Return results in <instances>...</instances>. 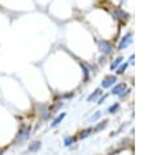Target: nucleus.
I'll list each match as a JSON object with an SVG mask.
<instances>
[{"label":"nucleus","instance_id":"obj_1","mask_svg":"<svg viewBox=\"0 0 166 155\" xmlns=\"http://www.w3.org/2000/svg\"><path fill=\"white\" fill-rule=\"evenodd\" d=\"M99 46H100V51H103V52H105V53H109V52L112 51L110 43H108V42H105V41L100 42V43H99Z\"/></svg>","mask_w":166,"mask_h":155},{"label":"nucleus","instance_id":"obj_2","mask_svg":"<svg viewBox=\"0 0 166 155\" xmlns=\"http://www.w3.org/2000/svg\"><path fill=\"white\" fill-rule=\"evenodd\" d=\"M116 81H117V78L113 77V76H110V77H107V78H105V80L103 81V88H109V86L113 85Z\"/></svg>","mask_w":166,"mask_h":155},{"label":"nucleus","instance_id":"obj_3","mask_svg":"<svg viewBox=\"0 0 166 155\" xmlns=\"http://www.w3.org/2000/svg\"><path fill=\"white\" fill-rule=\"evenodd\" d=\"M130 38H131V34H127L126 37L123 38V41H122V43H121V44H119V48L122 50V48H125V47H127V44H129V43L131 42V39H130Z\"/></svg>","mask_w":166,"mask_h":155},{"label":"nucleus","instance_id":"obj_4","mask_svg":"<svg viewBox=\"0 0 166 155\" xmlns=\"http://www.w3.org/2000/svg\"><path fill=\"white\" fill-rule=\"evenodd\" d=\"M125 89H126V85H125V84H119L118 86H116V88L113 89L112 93H113V94H121V93H122Z\"/></svg>","mask_w":166,"mask_h":155},{"label":"nucleus","instance_id":"obj_5","mask_svg":"<svg viewBox=\"0 0 166 155\" xmlns=\"http://www.w3.org/2000/svg\"><path fill=\"white\" fill-rule=\"evenodd\" d=\"M39 146H40L39 142H34V145H31V146L29 147V150H30V151H35V150L39 149Z\"/></svg>","mask_w":166,"mask_h":155},{"label":"nucleus","instance_id":"obj_6","mask_svg":"<svg viewBox=\"0 0 166 155\" xmlns=\"http://www.w3.org/2000/svg\"><path fill=\"white\" fill-rule=\"evenodd\" d=\"M99 94H100V90H96V91H95L94 94H91L90 96H88V102H90V100H94V99L96 98V96H97Z\"/></svg>","mask_w":166,"mask_h":155},{"label":"nucleus","instance_id":"obj_7","mask_svg":"<svg viewBox=\"0 0 166 155\" xmlns=\"http://www.w3.org/2000/svg\"><path fill=\"white\" fill-rule=\"evenodd\" d=\"M121 60H122V57H118V59H116V61H114V63H113L112 65H110V68H112V69H116V68H117V65H118V64L121 63Z\"/></svg>","mask_w":166,"mask_h":155},{"label":"nucleus","instance_id":"obj_8","mask_svg":"<svg viewBox=\"0 0 166 155\" xmlns=\"http://www.w3.org/2000/svg\"><path fill=\"white\" fill-rule=\"evenodd\" d=\"M64 116H65V115H64V113L61 115V116H59V117L55 120V122H53V124H52V125H53V127H56V125H57V124H60V121H61L62 119H64Z\"/></svg>","mask_w":166,"mask_h":155},{"label":"nucleus","instance_id":"obj_9","mask_svg":"<svg viewBox=\"0 0 166 155\" xmlns=\"http://www.w3.org/2000/svg\"><path fill=\"white\" fill-rule=\"evenodd\" d=\"M91 129H86V131H83L82 133H80V138H84V137H87L88 134H90Z\"/></svg>","mask_w":166,"mask_h":155},{"label":"nucleus","instance_id":"obj_10","mask_svg":"<svg viewBox=\"0 0 166 155\" xmlns=\"http://www.w3.org/2000/svg\"><path fill=\"white\" fill-rule=\"evenodd\" d=\"M114 14H116V16H119V17H122V19H123V17H126V14L123 13V12H121V10H117V12H116Z\"/></svg>","mask_w":166,"mask_h":155},{"label":"nucleus","instance_id":"obj_11","mask_svg":"<svg viewBox=\"0 0 166 155\" xmlns=\"http://www.w3.org/2000/svg\"><path fill=\"white\" fill-rule=\"evenodd\" d=\"M118 110V104H114V106H113V107H110V110H109V112H114V111H117Z\"/></svg>","mask_w":166,"mask_h":155},{"label":"nucleus","instance_id":"obj_12","mask_svg":"<svg viewBox=\"0 0 166 155\" xmlns=\"http://www.w3.org/2000/svg\"><path fill=\"white\" fill-rule=\"evenodd\" d=\"M126 67H127V64H125V65H122V67H119V69H118V73H123V70L126 69Z\"/></svg>","mask_w":166,"mask_h":155},{"label":"nucleus","instance_id":"obj_13","mask_svg":"<svg viewBox=\"0 0 166 155\" xmlns=\"http://www.w3.org/2000/svg\"><path fill=\"white\" fill-rule=\"evenodd\" d=\"M70 142H73V138H70V137L65 139V145H70Z\"/></svg>","mask_w":166,"mask_h":155},{"label":"nucleus","instance_id":"obj_14","mask_svg":"<svg viewBox=\"0 0 166 155\" xmlns=\"http://www.w3.org/2000/svg\"><path fill=\"white\" fill-rule=\"evenodd\" d=\"M99 116H100V112H97L96 115H95V116H92V119H91V120H92V121H94V120H96V119H97Z\"/></svg>","mask_w":166,"mask_h":155},{"label":"nucleus","instance_id":"obj_15","mask_svg":"<svg viewBox=\"0 0 166 155\" xmlns=\"http://www.w3.org/2000/svg\"><path fill=\"white\" fill-rule=\"evenodd\" d=\"M105 125H107V124H105V122H103V124H100V125H99V127L96 128V131H99V129H101V128H104Z\"/></svg>","mask_w":166,"mask_h":155}]
</instances>
